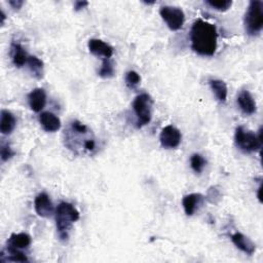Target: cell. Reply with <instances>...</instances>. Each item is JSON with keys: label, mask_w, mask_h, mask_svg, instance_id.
<instances>
[{"label": "cell", "mask_w": 263, "mask_h": 263, "mask_svg": "<svg viewBox=\"0 0 263 263\" xmlns=\"http://www.w3.org/2000/svg\"><path fill=\"white\" fill-rule=\"evenodd\" d=\"M159 14L172 31H178L183 27L185 15L180 8L165 6L160 8Z\"/></svg>", "instance_id": "8992f818"}, {"label": "cell", "mask_w": 263, "mask_h": 263, "mask_svg": "<svg viewBox=\"0 0 263 263\" xmlns=\"http://www.w3.org/2000/svg\"><path fill=\"white\" fill-rule=\"evenodd\" d=\"M181 139L182 135L180 131L174 126L164 127L159 136L161 146L166 149H173L178 147L181 143Z\"/></svg>", "instance_id": "52a82bcc"}, {"label": "cell", "mask_w": 263, "mask_h": 263, "mask_svg": "<svg viewBox=\"0 0 263 263\" xmlns=\"http://www.w3.org/2000/svg\"><path fill=\"white\" fill-rule=\"evenodd\" d=\"M206 4L209 7H211L212 9H214L216 11H219V12H226L232 6V2H230V0H224V2H214V0H207Z\"/></svg>", "instance_id": "603a6c76"}, {"label": "cell", "mask_w": 263, "mask_h": 263, "mask_svg": "<svg viewBox=\"0 0 263 263\" xmlns=\"http://www.w3.org/2000/svg\"><path fill=\"white\" fill-rule=\"evenodd\" d=\"M244 25L246 32L251 36L261 32L263 28V4L260 0H253L250 3L245 15Z\"/></svg>", "instance_id": "3957f363"}, {"label": "cell", "mask_w": 263, "mask_h": 263, "mask_svg": "<svg viewBox=\"0 0 263 263\" xmlns=\"http://www.w3.org/2000/svg\"><path fill=\"white\" fill-rule=\"evenodd\" d=\"M17 125L16 117L8 110L2 111V121H0V132L4 135H10L13 133Z\"/></svg>", "instance_id": "2e32d148"}, {"label": "cell", "mask_w": 263, "mask_h": 263, "mask_svg": "<svg viewBox=\"0 0 263 263\" xmlns=\"http://www.w3.org/2000/svg\"><path fill=\"white\" fill-rule=\"evenodd\" d=\"M207 164V160L201 154H193L190 157V166L197 173L201 174Z\"/></svg>", "instance_id": "44dd1931"}, {"label": "cell", "mask_w": 263, "mask_h": 263, "mask_svg": "<svg viewBox=\"0 0 263 263\" xmlns=\"http://www.w3.org/2000/svg\"><path fill=\"white\" fill-rule=\"evenodd\" d=\"M31 243H32V240L29 234L25 232L13 233L8 241V246L18 250H23V249H28Z\"/></svg>", "instance_id": "9a60e30c"}, {"label": "cell", "mask_w": 263, "mask_h": 263, "mask_svg": "<svg viewBox=\"0 0 263 263\" xmlns=\"http://www.w3.org/2000/svg\"><path fill=\"white\" fill-rule=\"evenodd\" d=\"M89 51L96 57L104 59H110L113 56V47L101 39H91L89 41Z\"/></svg>", "instance_id": "9c48e42d"}, {"label": "cell", "mask_w": 263, "mask_h": 263, "mask_svg": "<svg viewBox=\"0 0 263 263\" xmlns=\"http://www.w3.org/2000/svg\"><path fill=\"white\" fill-rule=\"evenodd\" d=\"M39 122L44 131L50 133L58 132L61 129L60 118L52 112H42L39 115Z\"/></svg>", "instance_id": "7c38bea8"}, {"label": "cell", "mask_w": 263, "mask_h": 263, "mask_svg": "<svg viewBox=\"0 0 263 263\" xmlns=\"http://www.w3.org/2000/svg\"><path fill=\"white\" fill-rule=\"evenodd\" d=\"M34 208L37 215L42 218H49L56 212L49 195L45 193H41L35 198Z\"/></svg>", "instance_id": "ba28073f"}, {"label": "cell", "mask_w": 263, "mask_h": 263, "mask_svg": "<svg viewBox=\"0 0 263 263\" xmlns=\"http://www.w3.org/2000/svg\"><path fill=\"white\" fill-rule=\"evenodd\" d=\"M9 4L15 11H19L23 7L24 2L23 0H11V2H9Z\"/></svg>", "instance_id": "484cf974"}, {"label": "cell", "mask_w": 263, "mask_h": 263, "mask_svg": "<svg viewBox=\"0 0 263 263\" xmlns=\"http://www.w3.org/2000/svg\"><path fill=\"white\" fill-rule=\"evenodd\" d=\"M0 18H2V25L4 26L5 22H6V19H7V16H6V14H5V12L3 10L0 11Z\"/></svg>", "instance_id": "83f0119b"}, {"label": "cell", "mask_w": 263, "mask_h": 263, "mask_svg": "<svg viewBox=\"0 0 263 263\" xmlns=\"http://www.w3.org/2000/svg\"><path fill=\"white\" fill-rule=\"evenodd\" d=\"M12 59L13 63L16 67H23L29 59V56L27 55L26 51L23 49V46L19 43H13L12 44Z\"/></svg>", "instance_id": "ac0fdd59"}, {"label": "cell", "mask_w": 263, "mask_h": 263, "mask_svg": "<svg viewBox=\"0 0 263 263\" xmlns=\"http://www.w3.org/2000/svg\"><path fill=\"white\" fill-rule=\"evenodd\" d=\"M29 106L34 112H40L46 104V95L43 89H35L28 95Z\"/></svg>", "instance_id": "30bf717a"}, {"label": "cell", "mask_w": 263, "mask_h": 263, "mask_svg": "<svg viewBox=\"0 0 263 263\" xmlns=\"http://www.w3.org/2000/svg\"><path fill=\"white\" fill-rule=\"evenodd\" d=\"M153 100L148 94L137 96L133 102V109L137 117V128L141 129L148 125L152 117Z\"/></svg>", "instance_id": "5b68a950"}, {"label": "cell", "mask_w": 263, "mask_h": 263, "mask_svg": "<svg viewBox=\"0 0 263 263\" xmlns=\"http://www.w3.org/2000/svg\"><path fill=\"white\" fill-rule=\"evenodd\" d=\"M237 104L243 111V113L247 115H252L256 112V103L254 98L248 91H242L237 97Z\"/></svg>", "instance_id": "4fadbf2b"}, {"label": "cell", "mask_w": 263, "mask_h": 263, "mask_svg": "<svg viewBox=\"0 0 263 263\" xmlns=\"http://www.w3.org/2000/svg\"><path fill=\"white\" fill-rule=\"evenodd\" d=\"M218 32L215 25L204 21L197 20L190 31L192 49L201 56L211 57L217 50Z\"/></svg>", "instance_id": "6da1fadb"}, {"label": "cell", "mask_w": 263, "mask_h": 263, "mask_svg": "<svg viewBox=\"0 0 263 263\" xmlns=\"http://www.w3.org/2000/svg\"><path fill=\"white\" fill-rule=\"evenodd\" d=\"M56 226L61 241H67L74 222L79 219V212L76 208L66 202H62L56 209Z\"/></svg>", "instance_id": "7a4b0ae2"}, {"label": "cell", "mask_w": 263, "mask_h": 263, "mask_svg": "<svg viewBox=\"0 0 263 263\" xmlns=\"http://www.w3.org/2000/svg\"><path fill=\"white\" fill-rule=\"evenodd\" d=\"M7 252H8V260L9 261H15V262H27L28 258L27 256L18 249L12 248V247H7Z\"/></svg>", "instance_id": "7402d4cb"}, {"label": "cell", "mask_w": 263, "mask_h": 263, "mask_svg": "<svg viewBox=\"0 0 263 263\" xmlns=\"http://www.w3.org/2000/svg\"><path fill=\"white\" fill-rule=\"evenodd\" d=\"M125 80H126V84L128 87H130V89H135L136 86L139 85V83L141 81V77L136 71L132 70V71L127 72Z\"/></svg>", "instance_id": "cb8c5ba5"}, {"label": "cell", "mask_w": 263, "mask_h": 263, "mask_svg": "<svg viewBox=\"0 0 263 263\" xmlns=\"http://www.w3.org/2000/svg\"><path fill=\"white\" fill-rule=\"evenodd\" d=\"M261 190H262V185L260 184V186L258 188V199H259L260 202H261Z\"/></svg>", "instance_id": "f1b7e54d"}, {"label": "cell", "mask_w": 263, "mask_h": 263, "mask_svg": "<svg viewBox=\"0 0 263 263\" xmlns=\"http://www.w3.org/2000/svg\"><path fill=\"white\" fill-rule=\"evenodd\" d=\"M87 6H89V3H87V2H76L74 4V10L76 12H78V11H81L82 9H84Z\"/></svg>", "instance_id": "4316f807"}, {"label": "cell", "mask_w": 263, "mask_h": 263, "mask_svg": "<svg viewBox=\"0 0 263 263\" xmlns=\"http://www.w3.org/2000/svg\"><path fill=\"white\" fill-rule=\"evenodd\" d=\"M203 200H204V197L200 194H192V195L185 196L182 201L185 214L187 216H193L197 211L198 207L202 204Z\"/></svg>", "instance_id": "5bb4252c"}, {"label": "cell", "mask_w": 263, "mask_h": 263, "mask_svg": "<svg viewBox=\"0 0 263 263\" xmlns=\"http://www.w3.org/2000/svg\"><path fill=\"white\" fill-rule=\"evenodd\" d=\"M0 154H2V159L3 161H8L9 159H11L14 155L15 152L13 151V149L11 148V146L9 144L7 145H3L2 146V150H0Z\"/></svg>", "instance_id": "d4e9b609"}, {"label": "cell", "mask_w": 263, "mask_h": 263, "mask_svg": "<svg viewBox=\"0 0 263 263\" xmlns=\"http://www.w3.org/2000/svg\"><path fill=\"white\" fill-rule=\"evenodd\" d=\"M27 64L35 78L41 79L43 77V62L40 59L35 56H29Z\"/></svg>", "instance_id": "d6986e66"}, {"label": "cell", "mask_w": 263, "mask_h": 263, "mask_svg": "<svg viewBox=\"0 0 263 263\" xmlns=\"http://www.w3.org/2000/svg\"><path fill=\"white\" fill-rule=\"evenodd\" d=\"M98 75L102 78H111L114 76V64L110 59H104Z\"/></svg>", "instance_id": "ffe728a7"}, {"label": "cell", "mask_w": 263, "mask_h": 263, "mask_svg": "<svg viewBox=\"0 0 263 263\" xmlns=\"http://www.w3.org/2000/svg\"><path fill=\"white\" fill-rule=\"evenodd\" d=\"M234 142L236 147L245 153L256 152L262 147L261 129L257 136L255 133L246 130L244 127H237L235 130Z\"/></svg>", "instance_id": "277c9868"}, {"label": "cell", "mask_w": 263, "mask_h": 263, "mask_svg": "<svg viewBox=\"0 0 263 263\" xmlns=\"http://www.w3.org/2000/svg\"><path fill=\"white\" fill-rule=\"evenodd\" d=\"M210 86L216 97V99L220 103H225L227 99V85L223 80L220 79H211Z\"/></svg>", "instance_id": "e0dca14e"}, {"label": "cell", "mask_w": 263, "mask_h": 263, "mask_svg": "<svg viewBox=\"0 0 263 263\" xmlns=\"http://www.w3.org/2000/svg\"><path fill=\"white\" fill-rule=\"evenodd\" d=\"M231 241L234 244V246L237 249H240L241 251H243L244 253H246L248 255H253L255 253L256 246L249 237H247L243 233H241V232L233 233L231 235Z\"/></svg>", "instance_id": "8fae6325"}]
</instances>
